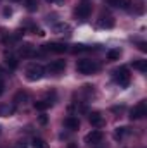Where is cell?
<instances>
[{"label": "cell", "mask_w": 147, "mask_h": 148, "mask_svg": "<svg viewBox=\"0 0 147 148\" xmlns=\"http://www.w3.org/2000/svg\"><path fill=\"white\" fill-rule=\"evenodd\" d=\"M68 148H76V145H73V143H71V145H69Z\"/></svg>", "instance_id": "34"}, {"label": "cell", "mask_w": 147, "mask_h": 148, "mask_svg": "<svg viewBox=\"0 0 147 148\" xmlns=\"http://www.w3.org/2000/svg\"><path fill=\"white\" fill-rule=\"evenodd\" d=\"M119 7L121 9H130L132 7V0H119Z\"/></svg>", "instance_id": "24"}, {"label": "cell", "mask_w": 147, "mask_h": 148, "mask_svg": "<svg viewBox=\"0 0 147 148\" xmlns=\"http://www.w3.org/2000/svg\"><path fill=\"white\" fill-rule=\"evenodd\" d=\"M102 138H104V133L99 131V129H94V131H90V133L85 136V141L94 147V145H97V143H102Z\"/></svg>", "instance_id": "7"}, {"label": "cell", "mask_w": 147, "mask_h": 148, "mask_svg": "<svg viewBox=\"0 0 147 148\" xmlns=\"http://www.w3.org/2000/svg\"><path fill=\"white\" fill-rule=\"evenodd\" d=\"M106 57H107V60H111V62L119 60V57H121V50H119V48H111V50H107Z\"/></svg>", "instance_id": "14"}, {"label": "cell", "mask_w": 147, "mask_h": 148, "mask_svg": "<svg viewBox=\"0 0 147 148\" xmlns=\"http://www.w3.org/2000/svg\"><path fill=\"white\" fill-rule=\"evenodd\" d=\"M3 73H5V71H3V67H0V76H3Z\"/></svg>", "instance_id": "33"}, {"label": "cell", "mask_w": 147, "mask_h": 148, "mask_svg": "<svg viewBox=\"0 0 147 148\" xmlns=\"http://www.w3.org/2000/svg\"><path fill=\"white\" fill-rule=\"evenodd\" d=\"M139 48H140L142 52H147V43L146 41H140V43H139Z\"/></svg>", "instance_id": "28"}, {"label": "cell", "mask_w": 147, "mask_h": 148, "mask_svg": "<svg viewBox=\"0 0 147 148\" xmlns=\"http://www.w3.org/2000/svg\"><path fill=\"white\" fill-rule=\"evenodd\" d=\"M5 64L9 66V69H17L19 60H17V57H14V55H5Z\"/></svg>", "instance_id": "17"}, {"label": "cell", "mask_w": 147, "mask_h": 148, "mask_svg": "<svg viewBox=\"0 0 147 148\" xmlns=\"http://www.w3.org/2000/svg\"><path fill=\"white\" fill-rule=\"evenodd\" d=\"M47 2H50V3H54V2H55V3H61L62 0H47Z\"/></svg>", "instance_id": "31"}, {"label": "cell", "mask_w": 147, "mask_h": 148, "mask_svg": "<svg viewBox=\"0 0 147 148\" xmlns=\"http://www.w3.org/2000/svg\"><path fill=\"white\" fill-rule=\"evenodd\" d=\"M94 148H107V147H106V145H102V147H99V143H97V145H94Z\"/></svg>", "instance_id": "32"}, {"label": "cell", "mask_w": 147, "mask_h": 148, "mask_svg": "<svg viewBox=\"0 0 147 148\" xmlns=\"http://www.w3.org/2000/svg\"><path fill=\"white\" fill-rule=\"evenodd\" d=\"M99 69V66L94 62V60H88V59H81V60H78L76 62V71L80 74H94L95 71Z\"/></svg>", "instance_id": "2"}, {"label": "cell", "mask_w": 147, "mask_h": 148, "mask_svg": "<svg viewBox=\"0 0 147 148\" xmlns=\"http://www.w3.org/2000/svg\"><path fill=\"white\" fill-rule=\"evenodd\" d=\"M97 26L99 28H104V29H111L112 26H114V19L111 17V16H101L99 17V21H97Z\"/></svg>", "instance_id": "11"}, {"label": "cell", "mask_w": 147, "mask_h": 148, "mask_svg": "<svg viewBox=\"0 0 147 148\" xmlns=\"http://www.w3.org/2000/svg\"><path fill=\"white\" fill-rule=\"evenodd\" d=\"M69 50H71L73 53H81V52H88V50H92V48L87 47V45H83V43H76V45H73Z\"/></svg>", "instance_id": "18"}, {"label": "cell", "mask_w": 147, "mask_h": 148, "mask_svg": "<svg viewBox=\"0 0 147 148\" xmlns=\"http://www.w3.org/2000/svg\"><path fill=\"white\" fill-rule=\"evenodd\" d=\"M128 133H130L128 127H116V131H114V138H116V140H121V138H125Z\"/></svg>", "instance_id": "20"}, {"label": "cell", "mask_w": 147, "mask_h": 148, "mask_svg": "<svg viewBox=\"0 0 147 148\" xmlns=\"http://www.w3.org/2000/svg\"><path fill=\"white\" fill-rule=\"evenodd\" d=\"M3 93H5V83H3V81L0 79V97H2Z\"/></svg>", "instance_id": "29"}, {"label": "cell", "mask_w": 147, "mask_h": 148, "mask_svg": "<svg viewBox=\"0 0 147 148\" xmlns=\"http://www.w3.org/2000/svg\"><path fill=\"white\" fill-rule=\"evenodd\" d=\"M16 148H26V145H24V143H17V147Z\"/></svg>", "instance_id": "30"}, {"label": "cell", "mask_w": 147, "mask_h": 148, "mask_svg": "<svg viewBox=\"0 0 147 148\" xmlns=\"http://www.w3.org/2000/svg\"><path fill=\"white\" fill-rule=\"evenodd\" d=\"M132 66H133V69H137V71H140V73H147V60H144V59L133 60Z\"/></svg>", "instance_id": "15"}, {"label": "cell", "mask_w": 147, "mask_h": 148, "mask_svg": "<svg viewBox=\"0 0 147 148\" xmlns=\"http://www.w3.org/2000/svg\"><path fill=\"white\" fill-rule=\"evenodd\" d=\"M31 147L33 148H49V143H47L45 140H42V138H33Z\"/></svg>", "instance_id": "21"}, {"label": "cell", "mask_w": 147, "mask_h": 148, "mask_svg": "<svg viewBox=\"0 0 147 148\" xmlns=\"http://www.w3.org/2000/svg\"><path fill=\"white\" fill-rule=\"evenodd\" d=\"M3 16H5V17L12 16V9H10V7H5V9H3Z\"/></svg>", "instance_id": "26"}, {"label": "cell", "mask_w": 147, "mask_h": 148, "mask_svg": "<svg viewBox=\"0 0 147 148\" xmlns=\"http://www.w3.org/2000/svg\"><path fill=\"white\" fill-rule=\"evenodd\" d=\"M50 105H52V102H50V100H38V102H35V103H33V107H35L37 110H40V112L47 110Z\"/></svg>", "instance_id": "16"}, {"label": "cell", "mask_w": 147, "mask_h": 148, "mask_svg": "<svg viewBox=\"0 0 147 148\" xmlns=\"http://www.w3.org/2000/svg\"><path fill=\"white\" fill-rule=\"evenodd\" d=\"M112 77H114V81H116L119 86H123V88H126V86L130 84V71H128V67H125V66L114 69Z\"/></svg>", "instance_id": "1"}, {"label": "cell", "mask_w": 147, "mask_h": 148, "mask_svg": "<svg viewBox=\"0 0 147 148\" xmlns=\"http://www.w3.org/2000/svg\"><path fill=\"white\" fill-rule=\"evenodd\" d=\"M10 2H21V0H10Z\"/></svg>", "instance_id": "35"}, {"label": "cell", "mask_w": 147, "mask_h": 148, "mask_svg": "<svg viewBox=\"0 0 147 148\" xmlns=\"http://www.w3.org/2000/svg\"><path fill=\"white\" fill-rule=\"evenodd\" d=\"M17 53H19V57H23V59H28V57H35V55H37V52H35L33 45H30V43H26V45H21Z\"/></svg>", "instance_id": "9"}, {"label": "cell", "mask_w": 147, "mask_h": 148, "mask_svg": "<svg viewBox=\"0 0 147 148\" xmlns=\"http://www.w3.org/2000/svg\"><path fill=\"white\" fill-rule=\"evenodd\" d=\"M55 31H59V33H62L64 35V31L69 35V26L68 24H55Z\"/></svg>", "instance_id": "23"}, {"label": "cell", "mask_w": 147, "mask_h": 148, "mask_svg": "<svg viewBox=\"0 0 147 148\" xmlns=\"http://www.w3.org/2000/svg\"><path fill=\"white\" fill-rule=\"evenodd\" d=\"M74 14H76L80 19H87V17L92 14V5H90V3H87V2L78 3V5H76V9H74Z\"/></svg>", "instance_id": "6"}, {"label": "cell", "mask_w": 147, "mask_h": 148, "mask_svg": "<svg viewBox=\"0 0 147 148\" xmlns=\"http://www.w3.org/2000/svg\"><path fill=\"white\" fill-rule=\"evenodd\" d=\"M146 115H147V102L146 100L139 102V103L130 110V119H132V121H139V119H142V117H146Z\"/></svg>", "instance_id": "4"}, {"label": "cell", "mask_w": 147, "mask_h": 148, "mask_svg": "<svg viewBox=\"0 0 147 148\" xmlns=\"http://www.w3.org/2000/svg\"><path fill=\"white\" fill-rule=\"evenodd\" d=\"M88 121H90V124L95 126V127H101V126L104 124V117H102L101 112H90V114H88Z\"/></svg>", "instance_id": "10"}, {"label": "cell", "mask_w": 147, "mask_h": 148, "mask_svg": "<svg viewBox=\"0 0 147 148\" xmlns=\"http://www.w3.org/2000/svg\"><path fill=\"white\" fill-rule=\"evenodd\" d=\"M43 50L45 52H54V53H64L68 52V45L66 43H59V41H50L47 45H43Z\"/></svg>", "instance_id": "5"}, {"label": "cell", "mask_w": 147, "mask_h": 148, "mask_svg": "<svg viewBox=\"0 0 147 148\" xmlns=\"http://www.w3.org/2000/svg\"><path fill=\"white\" fill-rule=\"evenodd\" d=\"M109 5H112V7H119V0H106Z\"/></svg>", "instance_id": "27"}, {"label": "cell", "mask_w": 147, "mask_h": 148, "mask_svg": "<svg viewBox=\"0 0 147 148\" xmlns=\"http://www.w3.org/2000/svg\"><path fill=\"white\" fill-rule=\"evenodd\" d=\"M64 126H66L69 131H76V129L80 127V119H78L76 115H68V117L64 119Z\"/></svg>", "instance_id": "12"}, {"label": "cell", "mask_w": 147, "mask_h": 148, "mask_svg": "<svg viewBox=\"0 0 147 148\" xmlns=\"http://www.w3.org/2000/svg\"><path fill=\"white\" fill-rule=\"evenodd\" d=\"M43 73H45V69L40 64H30L26 67V79L28 81H38L43 77Z\"/></svg>", "instance_id": "3"}, {"label": "cell", "mask_w": 147, "mask_h": 148, "mask_svg": "<svg viewBox=\"0 0 147 148\" xmlns=\"http://www.w3.org/2000/svg\"><path fill=\"white\" fill-rule=\"evenodd\" d=\"M38 122H40V124H42V126H45V124H47V122H49V117H47V115H45V114H42V115H40V117H38Z\"/></svg>", "instance_id": "25"}, {"label": "cell", "mask_w": 147, "mask_h": 148, "mask_svg": "<svg viewBox=\"0 0 147 148\" xmlns=\"http://www.w3.org/2000/svg\"><path fill=\"white\" fill-rule=\"evenodd\" d=\"M28 100V93L26 91H17L14 97V103H24Z\"/></svg>", "instance_id": "19"}, {"label": "cell", "mask_w": 147, "mask_h": 148, "mask_svg": "<svg viewBox=\"0 0 147 148\" xmlns=\"http://www.w3.org/2000/svg\"><path fill=\"white\" fill-rule=\"evenodd\" d=\"M66 69V62L64 60H52L49 66H47V71L52 74H61Z\"/></svg>", "instance_id": "8"}, {"label": "cell", "mask_w": 147, "mask_h": 148, "mask_svg": "<svg viewBox=\"0 0 147 148\" xmlns=\"http://www.w3.org/2000/svg\"><path fill=\"white\" fill-rule=\"evenodd\" d=\"M16 112L14 105H9V103H0V117H9Z\"/></svg>", "instance_id": "13"}, {"label": "cell", "mask_w": 147, "mask_h": 148, "mask_svg": "<svg viewBox=\"0 0 147 148\" xmlns=\"http://www.w3.org/2000/svg\"><path fill=\"white\" fill-rule=\"evenodd\" d=\"M24 5H26V9L30 10V12H35L38 9V2L37 0H24Z\"/></svg>", "instance_id": "22"}]
</instances>
